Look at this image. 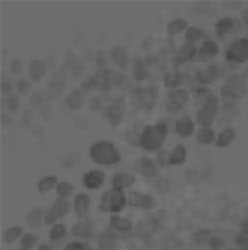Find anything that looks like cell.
I'll use <instances>...</instances> for the list:
<instances>
[{
  "instance_id": "cell-1",
  "label": "cell",
  "mask_w": 248,
  "mask_h": 250,
  "mask_svg": "<svg viewBox=\"0 0 248 250\" xmlns=\"http://www.w3.org/2000/svg\"><path fill=\"white\" fill-rule=\"evenodd\" d=\"M168 135V127L164 122L156 125H148L139 135V145L145 151H158L162 148Z\"/></svg>"
},
{
  "instance_id": "cell-2",
  "label": "cell",
  "mask_w": 248,
  "mask_h": 250,
  "mask_svg": "<svg viewBox=\"0 0 248 250\" xmlns=\"http://www.w3.org/2000/svg\"><path fill=\"white\" fill-rule=\"evenodd\" d=\"M89 158L98 166H114L121 157L117 146L110 141H96L89 146Z\"/></svg>"
},
{
  "instance_id": "cell-3",
  "label": "cell",
  "mask_w": 248,
  "mask_h": 250,
  "mask_svg": "<svg viewBox=\"0 0 248 250\" xmlns=\"http://www.w3.org/2000/svg\"><path fill=\"white\" fill-rule=\"evenodd\" d=\"M126 205H127V196L124 195V192L111 189L102 195L101 202H99V209L101 212H111L117 215L120 211H123Z\"/></svg>"
},
{
  "instance_id": "cell-4",
  "label": "cell",
  "mask_w": 248,
  "mask_h": 250,
  "mask_svg": "<svg viewBox=\"0 0 248 250\" xmlns=\"http://www.w3.org/2000/svg\"><path fill=\"white\" fill-rule=\"evenodd\" d=\"M246 92H247L246 81L238 73L229 75L228 79L225 81L224 86L221 88L222 98H225L227 101H235V100L241 98Z\"/></svg>"
},
{
  "instance_id": "cell-5",
  "label": "cell",
  "mask_w": 248,
  "mask_h": 250,
  "mask_svg": "<svg viewBox=\"0 0 248 250\" xmlns=\"http://www.w3.org/2000/svg\"><path fill=\"white\" fill-rule=\"evenodd\" d=\"M219 110V98L216 95L209 94L202 105V108L197 111V122L202 125V127H210L213 123L216 114Z\"/></svg>"
},
{
  "instance_id": "cell-6",
  "label": "cell",
  "mask_w": 248,
  "mask_h": 250,
  "mask_svg": "<svg viewBox=\"0 0 248 250\" xmlns=\"http://www.w3.org/2000/svg\"><path fill=\"white\" fill-rule=\"evenodd\" d=\"M132 95H133V103L137 107H140L143 110H152L155 107V103H156V89L155 88L136 86L132 91Z\"/></svg>"
},
{
  "instance_id": "cell-7",
  "label": "cell",
  "mask_w": 248,
  "mask_h": 250,
  "mask_svg": "<svg viewBox=\"0 0 248 250\" xmlns=\"http://www.w3.org/2000/svg\"><path fill=\"white\" fill-rule=\"evenodd\" d=\"M225 57L231 63H243L248 60V38H238L229 44Z\"/></svg>"
},
{
  "instance_id": "cell-8",
  "label": "cell",
  "mask_w": 248,
  "mask_h": 250,
  "mask_svg": "<svg viewBox=\"0 0 248 250\" xmlns=\"http://www.w3.org/2000/svg\"><path fill=\"white\" fill-rule=\"evenodd\" d=\"M189 101V92L186 89H172L168 92L167 110L171 114L180 113Z\"/></svg>"
},
{
  "instance_id": "cell-9",
  "label": "cell",
  "mask_w": 248,
  "mask_h": 250,
  "mask_svg": "<svg viewBox=\"0 0 248 250\" xmlns=\"http://www.w3.org/2000/svg\"><path fill=\"white\" fill-rule=\"evenodd\" d=\"M123 114H124V103L121 98H117L104 107V117L111 126L120 125L123 120Z\"/></svg>"
},
{
  "instance_id": "cell-10",
  "label": "cell",
  "mask_w": 248,
  "mask_h": 250,
  "mask_svg": "<svg viewBox=\"0 0 248 250\" xmlns=\"http://www.w3.org/2000/svg\"><path fill=\"white\" fill-rule=\"evenodd\" d=\"M70 209V205L66 199H56L53 202V205L47 209L45 215H44V221L47 224H54L57 220L63 218Z\"/></svg>"
},
{
  "instance_id": "cell-11",
  "label": "cell",
  "mask_w": 248,
  "mask_h": 250,
  "mask_svg": "<svg viewBox=\"0 0 248 250\" xmlns=\"http://www.w3.org/2000/svg\"><path fill=\"white\" fill-rule=\"evenodd\" d=\"M127 204L134 208H142V209H152L155 207V198L148 195V193H140V192H130L127 196Z\"/></svg>"
},
{
  "instance_id": "cell-12",
  "label": "cell",
  "mask_w": 248,
  "mask_h": 250,
  "mask_svg": "<svg viewBox=\"0 0 248 250\" xmlns=\"http://www.w3.org/2000/svg\"><path fill=\"white\" fill-rule=\"evenodd\" d=\"M92 231H94V226H92V221L89 218H82L79 220L77 223L73 224L72 227V236L76 237V239H80V240H88L91 239L92 236Z\"/></svg>"
},
{
  "instance_id": "cell-13",
  "label": "cell",
  "mask_w": 248,
  "mask_h": 250,
  "mask_svg": "<svg viewBox=\"0 0 248 250\" xmlns=\"http://www.w3.org/2000/svg\"><path fill=\"white\" fill-rule=\"evenodd\" d=\"M221 75H222V69L218 64H212L206 69L199 70L196 73V81L200 85H209V83H213Z\"/></svg>"
},
{
  "instance_id": "cell-14",
  "label": "cell",
  "mask_w": 248,
  "mask_h": 250,
  "mask_svg": "<svg viewBox=\"0 0 248 250\" xmlns=\"http://www.w3.org/2000/svg\"><path fill=\"white\" fill-rule=\"evenodd\" d=\"M82 182H83V185H85L86 189H89V190H96V189H99V188L104 185V182H105V174H104V171H101V170H89V171H86V173L83 174Z\"/></svg>"
},
{
  "instance_id": "cell-15",
  "label": "cell",
  "mask_w": 248,
  "mask_h": 250,
  "mask_svg": "<svg viewBox=\"0 0 248 250\" xmlns=\"http://www.w3.org/2000/svg\"><path fill=\"white\" fill-rule=\"evenodd\" d=\"M199 54V50L194 47V45H190V44H186L183 47H180L177 50V53L174 54V59H172V63L174 66H180L191 59H194L196 56Z\"/></svg>"
},
{
  "instance_id": "cell-16",
  "label": "cell",
  "mask_w": 248,
  "mask_h": 250,
  "mask_svg": "<svg viewBox=\"0 0 248 250\" xmlns=\"http://www.w3.org/2000/svg\"><path fill=\"white\" fill-rule=\"evenodd\" d=\"M175 132L181 138H190L194 133V122L190 119V116H181L175 122Z\"/></svg>"
},
{
  "instance_id": "cell-17",
  "label": "cell",
  "mask_w": 248,
  "mask_h": 250,
  "mask_svg": "<svg viewBox=\"0 0 248 250\" xmlns=\"http://www.w3.org/2000/svg\"><path fill=\"white\" fill-rule=\"evenodd\" d=\"M134 182H136V179H134L133 174H130V173H123V171L115 173L114 177H113V180H111L113 189H117V190H121V192H123L124 189H127V188H132V186L134 185Z\"/></svg>"
},
{
  "instance_id": "cell-18",
  "label": "cell",
  "mask_w": 248,
  "mask_h": 250,
  "mask_svg": "<svg viewBox=\"0 0 248 250\" xmlns=\"http://www.w3.org/2000/svg\"><path fill=\"white\" fill-rule=\"evenodd\" d=\"M111 59L114 62V64L121 69V70H126L127 66H129V53L124 47L121 45H115L113 47L111 50Z\"/></svg>"
},
{
  "instance_id": "cell-19",
  "label": "cell",
  "mask_w": 248,
  "mask_h": 250,
  "mask_svg": "<svg viewBox=\"0 0 248 250\" xmlns=\"http://www.w3.org/2000/svg\"><path fill=\"white\" fill-rule=\"evenodd\" d=\"M28 72H29V78H31L32 81L38 82V81H41V79L45 76V73H47V64H45V62L41 60V59H34V60L29 63Z\"/></svg>"
},
{
  "instance_id": "cell-20",
  "label": "cell",
  "mask_w": 248,
  "mask_h": 250,
  "mask_svg": "<svg viewBox=\"0 0 248 250\" xmlns=\"http://www.w3.org/2000/svg\"><path fill=\"white\" fill-rule=\"evenodd\" d=\"M136 167H137V171L143 177H146V179H152V177L156 176V166L148 157H142L140 160H137V166Z\"/></svg>"
},
{
  "instance_id": "cell-21",
  "label": "cell",
  "mask_w": 248,
  "mask_h": 250,
  "mask_svg": "<svg viewBox=\"0 0 248 250\" xmlns=\"http://www.w3.org/2000/svg\"><path fill=\"white\" fill-rule=\"evenodd\" d=\"M89 205H91V198L86 193H77L75 196L73 208H75V212L77 217H85L89 209Z\"/></svg>"
},
{
  "instance_id": "cell-22",
  "label": "cell",
  "mask_w": 248,
  "mask_h": 250,
  "mask_svg": "<svg viewBox=\"0 0 248 250\" xmlns=\"http://www.w3.org/2000/svg\"><path fill=\"white\" fill-rule=\"evenodd\" d=\"M187 29H189V22L184 18H174L167 23V34L170 37H174Z\"/></svg>"
},
{
  "instance_id": "cell-23",
  "label": "cell",
  "mask_w": 248,
  "mask_h": 250,
  "mask_svg": "<svg viewBox=\"0 0 248 250\" xmlns=\"http://www.w3.org/2000/svg\"><path fill=\"white\" fill-rule=\"evenodd\" d=\"M133 78L137 82H143L149 78V69L145 60L142 59H136L133 63Z\"/></svg>"
},
{
  "instance_id": "cell-24",
  "label": "cell",
  "mask_w": 248,
  "mask_h": 250,
  "mask_svg": "<svg viewBox=\"0 0 248 250\" xmlns=\"http://www.w3.org/2000/svg\"><path fill=\"white\" fill-rule=\"evenodd\" d=\"M235 138H237L235 129L234 127H225V129H222V132L219 133V136L216 139V146L227 148V146H229L235 141Z\"/></svg>"
},
{
  "instance_id": "cell-25",
  "label": "cell",
  "mask_w": 248,
  "mask_h": 250,
  "mask_svg": "<svg viewBox=\"0 0 248 250\" xmlns=\"http://www.w3.org/2000/svg\"><path fill=\"white\" fill-rule=\"evenodd\" d=\"M234 26H235V21H234L232 18H229V16H225V18H221V19L216 22V25H215V32H216L218 37L222 38V37H225L229 31H232Z\"/></svg>"
},
{
  "instance_id": "cell-26",
  "label": "cell",
  "mask_w": 248,
  "mask_h": 250,
  "mask_svg": "<svg viewBox=\"0 0 248 250\" xmlns=\"http://www.w3.org/2000/svg\"><path fill=\"white\" fill-rule=\"evenodd\" d=\"M219 48H218V44L212 40H205L200 50H199V56L202 57V60H208V59H212L218 54Z\"/></svg>"
},
{
  "instance_id": "cell-27",
  "label": "cell",
  "mask_w": 248,
  "mask_h": 250,
  "mask_svg": "<svg viewBox=\"0 0 248 250\" xmlns=\"http://www.w3.org/2000/svg\"><path fill=\"white\" fill-rule=\"evenodd\" d=\"M111 229L118 231V233H129L132 230V223L130 220L124 218V217H120V215H113L111 220Z\"/></svg>"
},
{
  "instance_id": "cell-28",
  "label": "cell",
  "mask_w": 248,
  "mask_h": 250,
  "mask_svg": "<svg viewBox=\"0 0 248 250\" xmlns=\"http://www.w3.org/2000/svg\"><path fill=\"white\" fill-rule=\"evenodd\" d=\"M66 104H67V107H69L70 110H77V108H80L82 104H83V91H82L80 88L73 89V91L67 95Z\"/></svg>"
},
{
  "instance_id": "cell-29",
  "label": "cell",
  "mask_w": 248,
  "mask_h": 250,
  "mask_svg": "<svg viewBox=\"0 0 248 250\" xmlns=\"http://www.w3.org/2000/svg\"><path fill=\"white\" fill-rule=\"evenodd\" d=\"M117 242V236L111 231V230H105L101 233V236L98 237V246L102 250L113 249L115 246Z\"/></svg>"
},
{
  "instance_id": "cell-30",
  "label": "cell",
  "mask_w": 248,
  "mask_h": 250,
  "mask_svg": "<svg viewBox=\"0 0 248 250\" xmlns=\"http://www.w3.org/2000/svg\"><path fill=\"white\" fill-rule=\"evenodd\" d=\"M57 185H58V182H57V177H56V176H53V174L44 176V177H41V179L38 180V183H37V190H38L39 193H47V192H50L53 188H57Z\"/></svg>"
},
{
  "instance_id": "cell-31",
  "label": "cell",
  "mask_w": 248,
  "mask_h": 250,
  "mask_svg": "<svg viewBox=\"0 0 248 250\" xmlns=\"http://www.w3.org/2000/svg\"><path fill=\"white\" fill-rule=\"evenodd\" d=\"M197 142L202 144V145H210V144H216V133L212 127H202L199 132H197Z\"/></svg>"
},
{
  "instance_id": "cell-32",
  "label": "cell",
  "mask_w": 248,
  "mask_h": 250,
  "mask_svg": "<svg viewBox=\"0 0 248 250\" xmlns=\"http://www.w3.org/2000/svg\"><path fill=\"white\" fill-rule=\"evenodd\" d=\"M183 82V76L178 70H170L164 76V85L171 89H177V86Z\"/></svg>"
},
{
  "instance_id": "cell-33",
  "label": "cell",
  "mask_w": 248,
  "mask_h": 250,
  "mask_svg": "<svg viewBox=\"0 0 248 250\" xmlns=\"http://www.w3.org/2000/svg\"><path fill=\"white\" fill-rule=\"evenodd\" d=\"M187 160V149L184 145H177L171 152V166H181Z\"/></svg>"
},
{
  "instance_id": "cell-34",
  "label": "cell",
  "mask_w": 248,
  "mask_h": 250,
  "mask_svg": "<svg viewBox=\"0 0 248 250\" xmlns=\"http://www.w3.org/2000/svg\"><path fill=\"white\" fill-rule=\"evenodd\" d=\"M26 223L32 229H38L42 223V209L41 208H34L28 212L26 215Z\"/></svg>"
},
{
  "instance_id": "cell-35",
  "label": "cell",
  "mask_w": 248,
  "mask_h": 250,
  "mask_svg": "<svg viewBox=\"0 0 248 250\" xmlns=\"http://www.w3.org/2000/svg\"><path fill=\"white\" fill-rule=\"evenodd\" d=\"M203 35H205V32L200 28H197V26H189V29L186 31V41H187V44L194 45L199 40L203 38Z\"/></svg>"
},
{
  "instance_id": "cell-36",
  "label": "cell",
  "mask_w": 248,
  "mask_h": 250,
  "mask_svg": "<svg viewBox=\"0 0 248 250\" xmlns=\"http://www.w3.org/2000/svg\"><path fill=\"white\" fill-rule=\"evenodd\" d=\"M75 186L69 182H58L57 188H56V193L58 196V199H67L70 198V195L73 193Z\"/></svg>"
},
{
  "instance_id": "cell-37",
  "label": "cell",
  "mask_w": 248,
  "mask_h": 250,
  "mask_svg": "<svg viewBox=\"0 0 248 250\" xmlns=\"http://www.w3.org/2000/svg\"><path fill=\"white\" fill-rule=\"evenodd\" d=\"M22 236H23V230H22V227H19V226H13V227H9V229L4 231L3 239H4V242H6V243H13V242H16L19 237L22 239Z\"/></svg>"
},
{
  "instance_id": "cell-38",
  "label": "cell",
  "mask_w": 248,
  "mask_h": 250,
  "mask_svg": "<svg viewBox=\"0 0 248 250\" xmlns=\"http://www.w3.org/2000/svg\"><path fill=\"white\" fill-rule=\"evenodd\" d=\"M66 234H67V229H66V226H64V224H58V223H56V224L51 227V230H50V239H51L53 242H58V240H61Z\"/></svg>"
},
{
  "instance_id": "cell-39",
  "label": "cell",
  "mask_w": 248,
  "mask_h": 250,
  "mask_svg": "<svg viewBox=\"0 0 248 250\" xmlns=\"http://www.w3.org/2000/svg\"><path fill=\"white\" fill-rule=\"evenodd\" d=\"M37 243H38V236L32 233H25L20 239V249L31 250Z\"/></svg>"
},
{
  "instance_id": "cell-40",
  "label": "cell",
  "mask_w": 248,
  "mask_h": 250,
  "mask_svg": "<svg viewBox=\"0 0 248 250\" xmlns=\"http://www.w3.org/2000/svg\"><path fill=\"white\" fill-rule=\"evenodd\" d=\"M212 237L213 236H212V233L209 230H200V231H196L193 234V242L199 243V245H203V243H209Z\"/></svg>"
},
{
  "instance_id": "cell-41",
  "label": "cell",
  "mask_w": 248,
  "mask_h": 250,
  "mask_svg": "<svg viewBox=\"0 0 248 250\" xmlns=\"http://www.w3.org/2000/svg\"><path fill=\"white\" fill-rule=\"evenodd\" d=\"M80 89H82L83 92H89V91L98 89V81H96V76H95V75L88 76V78L82 82Z\"/></svg>"
},
{
  "instance_id": "cell-42",
  "label": "cell",
  "mask_w": 248,
  "mask_h": 250,
  "mask_svg": "<svg viewBox=\"0 0 248 250\" xmlns=\"http://www.w3.org/2000/svg\"><path fill=\"white\" fill-rule=\"evenodd\" d=\"M4 105H6L12 113L18 111V110H19V97H18L16 94H9V95L4 98Z\"/></svg>"
},
{
  "instance_id": "cell-43",
  "label": "cell",
  "mask_w": 248,
  "mask_h": 250,
  "mask_svg": "<svg viewBox=\"0 0 248 250\" xmlns=\"http://www.w3.org/2000/svg\"><path fill=\"white\" fill-rule=\"evenodd\" d=\"M156 161L161 167H167L171 166V152L168 151H159L156 155Z\"/></svg>"
},
{
  "instance_id": "cell-44",
  "label": "cell",
  "mask_w": 248,
  "mask_h": 250,
  "mask_svg": "<svg viewBox=\"0 0 248 250\" xmlns=\"http://www.w3.org/2000/svg\"><path fill=\"white\" fill-rule=\"evenodd\" d=\"M16 89H18V92L19 94H28L29 91H31V83H29V81L28 79H18L16 81Z\"/></svg>"
},
{
  "instance_id": "cell-45",
  "label": "cell",
  "mask_w": 248,
  "mask_h": 250,
  "mask_svg": "<svg viewBox=\"0 0 248 250\" xmlns=\"http://www.w3.org/2000/svg\"><path fill=\"white\" fill-rule=\"evenodd\" d=\"M63 250H91L89 246L83 242H70L64 246Z\"/></svg>"
},
{
  "instance_id": "cell-46",
  "label": "cell",
  "mask_w": 248,
  "mask_h": 250,
  "mask_svg": "<svg viewBox=\"0 0 248 250\" xmlns=\"http://www.w3.org/2000/svg\"><path fill=\"white\" fill-rule=\"evenodd\" d=\"M235 243L238 245V246H248V230H244V231H241L237 237H235Z\"/></svg>"
},
{
  "instance_id": "cell-47",
  "label": "cell",
  "mask_w": 248,
  "mask_h": 250,
  "mask_svg": "<svg viewBox=\"0 0 248 250\" xmlns=\"http://www.w3.org/2000/svg\"><path fill=\"white\" fill-rule=\"evenodd\" d=\"M209 245H210V249L212 250H218V249H221V248H224L225 242H224L221 237H216V236H213V237L210 239Z\"/></svg>"
},
{
  "instance_id": "cell-48",
  "label": "cell",
  "mask_w": 248,
  "mask_h": 250,
  "mask_svg": "<svg viewBox=\"0 0 248 250\" xmlns=\"http://www.w3.org/2000/svg\"><path fill=\"white\" fill-rule=\"evenodd\" d=\"M10 70H12L13 73H19V72L22 70V63H20L19 59H13V60H12V63H10Z\"/></svg>"
},
{
  "instance_id": "cell-49",
  "label": "cell",
  "mask_w": 248,
  "mask_h": 250,
  "mask_svg": "<svg viewBox=\"0 0 248 250\" xmlns=\"http://www.w3.org/2000/svg\"><path fill=\"white\" fill-rule=\"evenodd\" d=\"M241 15H243V19L246 21V23H247V25H248V9H246V10H243V13H241Z\"/></svg>"
},
{
  "instance_id": "cell-50",
  "label": "cell",
  "mask_w": 248,
  "mask_h": 250,
  "mask_svg": "<svg viewBox=\"0 0 248 250\" xmlns=\"http://www.w3.org/2000/svg\"><path fill=\"white\" fill-rule=\"evenodd\" d=\"M37 250H53V249H51V248H50L48 245H39V246H38V249H37Z\"/></svg>"
},
{
  "instance_id": "cell-51",
  "label": "cell",
  "mask_w": 248,
  "mask_h": 250,
  "mask_svg": "<svg viewBox=\"0 0 248 250\" xmlns=\"http://www.w3.org/2000/svg\"><path fill=\"white\" fill-rule=\"evenodd\" d=\"M229 250H234V249H229Z\"/></svg>"
},
{
  "instance_id": "cell-52",
  "label": "cell",
  "mask_w": 248,
  "mask_h": 250,
  "mask_svg": "<svg viewBox=\"0 0 248 250\" xmlns=\"http://www.w3.org/2000/svg\"><path fill=\"white\" fill-rule=\"evenodd\" d=\"M20 250H23V249H20Z\"/></svg>"
}]
</instances>
